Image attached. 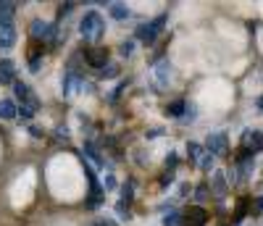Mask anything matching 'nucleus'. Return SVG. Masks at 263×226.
<instances>
[{
  "mask_svg": "<svg viewBox=\"0 0 263 226\" xmlns=\"http://www.w3.org/2000/svg\"><path fill=\"white\" fill-rule=\"evenodd\" d=\"M105 32V21L98 11H87L84 18H82V24H79V34L84 40H90V42H98Z\"/></svg>",
  "mask_w": 263,
  "mask_h": 226,
  "instance_id": "f257e3e1",
  "label": "nucleus"
},
{
  "mask_svg": "<svg viewBox=\"0 0 263 226\" xmlns=\"http://www.w3.org/2000/svg\"><path fill=\"white\" fill-rule=\"evenodd\" d=\"M163 24H166V13L156 16L153 21H147V24H140V27H137V37L145 40V42H153V40L158 37V32L163 29Z\"/></svg>",
  "mask_w": 263,
  "mask_h": 226,
  "instance_id": "f03ea898",
  "label": "nucleus"
},
{
  "mask_svg": "<svg viewBox=\"0 0 263 226\" xmlns=\"http://www.w3.org/2000/svg\"><path fill=\"white\" fill-rule=\"evenodd\" d=\"M13 45H16V24L11 16H6V18H0V48L8 50Z\"/></svg>",
  "mask_w": 263,
  "mask_h": 226,
  "instance_id": "7ed1b4c3",
  "label": "nucleus"
},
{
  "mask_svg": "<svg viewBox=\"0 0 263 226\" xmlns=\"http://www.w3.org/2000/svg\"><path fill=\"white\" fill-rule=\"evenodd\" d=\"M205 150H208L211 155H224V153H227V134H224V131H213V134H208Z\"/></svg>",
  "mask_w": 263,
  "mask_h": 226,
  "instance_id": "20e7f679",
  "label": "nucleus"
},
{
  "mask_svg": "<svg viewBox=\"0 0 263 226\" xmlns=\"http://www.w3.org/2000/svg\"><path fill=\"white\" fill-rule=\"evenodd\" d=\"M13 92H16V98L21 100V105H32V108L37 110V98L32 95L29 84H24V82H13Z\"/></svg>",
  "mask_w": 263,
  "mask_h": 226,
  "instance_id": "39448f33",
  "label": "nucleus"
},
{
  "mask_svg": "<svg viewBox=\"0 0 263 226\" xmlns=\"http://www.w3.org/2000/svg\"><path fill=\"white\" fill-rule=\"evenodd\" d=\"M205 221H208V213L203 208H190L187 213H182L184 226H205Z\"/></svg>",
  "mask_w": 263,
  "mask_h": 226,
  "instance_id": "423d86ee",
  "label": "nucleus"
},
{
  "mask_svg": "<svg viewBox=\"0 0 263 226\" xmlns=\"http://www.w3.org/2000/svg\"><path fill=\"white\" fill-rule=\"evenodd\" d=\"M82 87H84V82L79 79V74L69 71V74L63 77V95H71V92H79Z\"/></svg>",
  "mask_w": 263,
  "mask_h": 226,
  "instance_id": "0eeeda50",
  "label": "nucleus"
},
{
  "mask_svg": "<svg viewBox=\"0 0 263 226\" xmlns=\"http://www.w3.org/2000/svg\"><path fill=\"white\" fill-rule=\"evenodd\" d=\"M84 58H87V63H90L92 69H100V66H105V61H108V53L103 48H92V50L84 53Z\"/></svg>",
  "mask_w": 263,
  "mask_h": 226,
  "instance_id": "6e6552de",
  "label": "nucleus"
},
{
  "mask_svg": "<svg viewBox=\"0 0 263 226\" xmlns=\"http://www.w3.org/2000/svg\"><path fill=\"white\" fill-rule=\"evenodd\" d=\"M13 61H0V84H11L13 82Z\"/></svg>",
  "mask_w": 263,
  "mask_h": 226,
  "instance_id": "1a4fd4ad",
  "label": "nucleus"
},
{
  "mask_svg": "<svg viewBox=\"0 0 263 226\" xmlns=\"http://www.w3.org/2000/svg\"><path fill=\"white\" fill-rule=\"evenodd\" d=\"M16 113H18V105L13 100H0V119H16Z\"/></svg>",
  "mask_w": 263,
  "mask_h": 226,
  "instance_id": "9d476101",
  "label": "nucleus"
},
{
  "mask_svg": "<svg viewBox=\"0 0 263 226\" xmlns=\"http://www.w3.org/2000/svg\"><path fill=\"white\" fill-rule=\"evenodd\" d=\"M108 13H111L114 18H119V21H124V18L132 16V11L126 6H121V3H111V6H108Z\"/></svg>",
  "mask_w": 263,
  "mask_h": 226,
  "instance_id": "9b49d317",
  "label": "nucleus"
},
{
  "mask_svg": "<svg viewBox=\"0 0 263 226\" xmlns=\"http://www.w3.org/2000/svg\"><path fill=\"white\" fill-rule=\"evenodd\" d=\"M184 110H187V103L184 100H174L166 108V116H184Z\"/></svg>",
  "mask_w": 263,
  "mask_h": 226,
  "instance_id": "f8f14e48",
  "label": "nucleus"
},
{
  "mask_svg": "<svg viewBox=\"0 0 263 226\" xmlns=\"http://www.w3.org/2000/svg\"><path fill=\"white\" fill-rule=\"evenodd\" d=\"M213 190H216L218 197H224V195H227V182H224V174H221V171H216V174H213Z\"/></svg>",
  "mask_w": 263,
  "mask_h": 226,
  "instance_id": "ddd939ff",
  "label": "nucleus"
},
{
  "mask_svg": "<svg viewBox=\"0 0 263 226\" xmlns=\"http://www.w3.org/2000/svg\"><path fill=\"white\" fill-rule=\"evenodd\" d=\"M187 150H190V158H192V161H197V163H200V158L205 155L203 145H197V142H190V145H187Z\"/></svg>",
  "mask_w": 263,
  "mask_h": 226,
  "instance_id": "4468645a",
  "label": "nucleus"
},
{
  "mask_svg": "<svg viewBox=\"0 0 263 226\" xmlns=\"http://www.w3.org/2000/svg\"><path fill=\"white\" fill-rule=\"evenodd\" d=\"M168 66H171L168 61H161V63L156 66V74H158V79H161V82H166V79L171 77V69H168Z\"/></svg>",
  "mask_w": 263,
  "mask_h": 226,
  "instance_id": "2eb2a0df",
  "label": "nucleus"
},
{
  "mask_svg": "<svg viewBox=\"0 0 263 226\" xmlns=\"http://www.w3.org/2000/svg\"><path fill=\"white\" fill-rule=\"evenodd\" d=\"M213 163H216V155H211V153L205 150V155L200 158V163H197V166H200L203 171H211V168H213Z\"/></svg>",
  "mask_w": 263,
  "mask_h": 226,
  "instance_id": "dca6fc26",
  "label": "nucleus"
},
{
  "mask_svg": "<svg viewBox=\"0 0 263 226\" xmlns=\"http://www.w3.org/2000/svg\"><path fill=\"white\" fill-rule=\"evenodd\" d=\"M182 221V213H177V211H171L168 216H163V226H177Z\"/></svg>",
  "mask_w": 263,
  "mask_h": 226,
  "instance_id": "f3484780",
  "label": "nucleus"
},
{
  "mask_svg": "<svg viewBox=\"0 0 263 226\" xmlns=\"http://www.w3.org/2000/svg\"><path fill=\"white\" fill-rule=\"evenodd\" d=\"M119 53H121V55H132V53H135V42H132V40L121 42V48H119Z\"/></svg>",
  "mask_w": 263,
  "mask_h": 226,
  "instance_id": "a211bd4d",
  "label": "nucleus"
},
{
  "mask_svg": "<svg viewBox=\"0 0 263 226\" xmlns=\"http://www.w3.org/2000/svg\"><path fill=\"white\" fill-rule=\"evenodd\" d=\"M195 200H197V202H203V200H208V187H205V184H200V187L195 190Z\"/></svg>",
  "mask_w": 263,
  "mask_h": 226,
  "instance_id": "6ab92c4d",
  "label": "nucleus"
},
{
  "mask_svg": "<svg viewBox=\"0 0 263 226\" xmlns=\"http://www.w3.org/2000/svg\"><path fill=\"white\" fill-rule=\"evenodd\" d=\"M84 153H87V155H90V158H92V161H95V163H103V158H100V155L95 153V147H92V145H84Z\"/></svg>",
  "mask_w": 263,
  "mask_h": 226,
  "instance_id": "aec40b11",
  "label": "nucleus"
},
{
  "mask_svg": "<svg viewBox=\"0 0 263 226\" xmlns=\"http://www.w3.org/2000/svg\"><path fill=\"white\" fill-rule=\"evenodd\" d=\"M11 11H13V3H0V18L11 16Z\"/></svg>",
  "mask_w": 263,
  "mask_h": 226,
  "instance_id": "412c9836",
  "label": "nucleus"
},
{
  "mask_svg": "<svg viewBox=\"0 0 263 226\" xmlns=\"http://www.w3.org/2000/svg\"><path fill=\"white\" fill-rule=\"evenodd\" d=\"M29 71H32V74L40 71V55H32V58H29Z\"/></svg>",
  "mask_w": 263,
  "mask_h": 226,
  "instance_id": "4be33fe9",
  "label": "nucleus"
},
{
  "mask_svg": "<svg viewBox=\"0 0 263 226\" xmlns=\"http://www.w3.org/2000/svg\"><path fill=\"white\" fill-rule=\"evenodd\" d=\"M171 182H174V171H171V168H168V171H166V174H163V176H161V184H163V187H166V184H171Z\"/></svg>",
  "mask_w": 263,
  "mask_h": 226,
  "instance_id": "5701e85b",
  "label": "nucleus"
},
{
  "mask_svg": "<svg viewBox=\"0 0 263 226\" xmlns=\"http://www.w3.org/2000/svg\"><path fill=\"white\" fill-rule=\"evenodd\" d=\"M116 74H119L116 66H111V69H103V71H100V77H105V79H108V77H116Z\"/></svg>",
  "mask_w": 263,
  "mask_h": 226,
  "instance_id": "b1692460",
  "label": "nucleus"
},
{
  "mask_svg": "<svg viewBox=\"0 0 263 226\" xmlns=\"http://www.w3.org/2000/svg\"><path fill=\"white\" fill-rule=\"evenodd\" d=\"M71 8H74V3H66V6H61V8H58V16H66Z\"/></svg>",
  "mask_w": 263,
  "mask_h": 226,
  "instance_id": "393cba45",
  "label": "nucleus"
},
{
  "mask_svg": "<svg viewBox=\"0 0 263 226\" xmlns=\"http://www.w3.org/2000/svg\"><path fill=\"white\" fill-rule=\"evenodd\" d=\"M184 116H187V119H195V116H197V110H195V105H187V110H184Z\"/></svg>",
  "mask_w": 263,
  "mask_h": 226,
  "instance_id": "a878e982",
  "label": "nucleus"
},
{
  "mask_svg": "<svg viewBox=\"0 0 263 226\" xmlns=\"http://www.w3.org/2000/svg\"><path fill=\"white\" fill-rule=\"evenodd\" d=\"M258 108H260V110H263V95H260V98H258Z\"/></svg>",
  "mask_w": 263,
  "mask_h": 226,
  "instance_id": "bb28decb",
  "label": "nucleus"
}]
</instances>
